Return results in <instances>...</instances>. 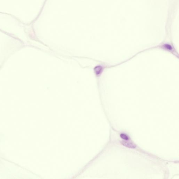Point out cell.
<instances>
[{"label": "cell", "instance_id": "cell-1", "mask_svg": "<svg viewBox=\"0 0 179 179\" xmlns=\"http://www.w3.org/2000/svg\"><path fill=\"white\" fill-rule=\"evenodd\" d=\"M128 140L123 141L121 143L125 146L130 148H135L136 147V145L131 141H128Z\"/></svg>", "mask_w": 179, "mask_h": 179}, {"label": "cell", "instance_id": "cell-2", "mask_svg": "<svg viewBox=\"0 0 179 179\" xmlns=\"http://www.w3.org/2000/svg\"><path fill=\"white\" fill-rule=\"evenodd\" d=\"M94 71L96 75H99L103 72V67L100 65L96 66L94 68Z\"/></svg>", "mask_w": 179, "mask_h": 179}, {"label": "cell", "instance_id": "cell-3", "mask_svg": "<svg viewBox=\"0 0 179 179\" xmlns=\"http://www.w3.org/2000/svg\"><path fill=\"white\" fill-rule=\"evenodd\" d=\"M120 137L122 139L125 140H128L129 139V137L127 135H126L124 134H121L120 135Z\"/></svg>", "mask_w": 179, "mask_h": 179}, {"label": "cell", "instance_id": "cell-4", "mask_svg": "<svg viewBox=\"0 0 179 179\" xmlns=\"http://www.w3.org/2000/svg\"><path fill=\"white\" fill-rule=\"evenodd\" d=\"M163 47L164 49H167V50H172V48L171 46H170V45H168V44L164 45Z\"/></svg>", "mask_w": 179, "mask_h": 179}]
</instances>
